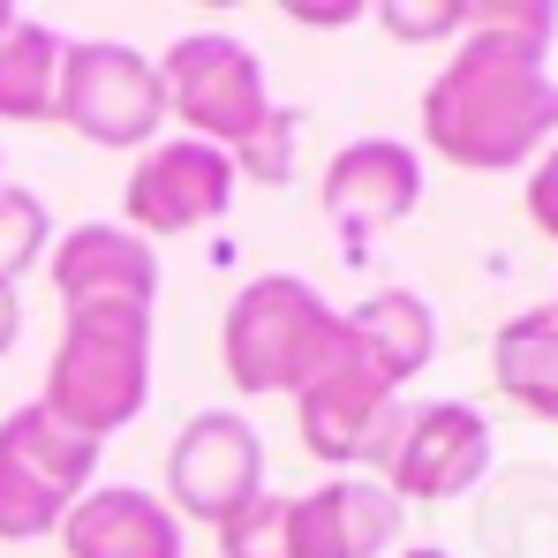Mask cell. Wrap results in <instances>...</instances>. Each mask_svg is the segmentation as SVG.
Returning <instances> with one entry per match:
<instances>
[{"mask_svg":"<svg viewBox=\"0 0 558 558\" xmlns=\"http://www.w3.org/2000/svg\"><path fill=\"white\" fill-rule=\"evenodd\" d=\"M551 0H468L461 53L423 92V136L461 174H513L558 144Z\"/></svg>","mask_w":558,"mask_h":558,"instance_id":"6da1fadb","label":"cell"},{"mask_svg":"<svg viewBox=\"0 0 558 558\" xmlns=\"http://www.w3.org/2000/svg\"><path fill=\"white\" fill-rule=\"evenodd\" d=\"M151 400V310H69L38 408L84 438H113Z\"/></svg>","mask_w":558,"mask_h":558,"instance_id":"7a4b0ae2","label":"cell"},{"mask_svg":"<svg viewBox=\"0 0 558 558\" xmlns=\"http://www.w3.org/2000/svg\"><path fill=\"white\" fill-rule=\"evenodd\" d=\"M340 332H348L340 310L310 279L265 272L227 302L219 355H227V377L242 392H302L310 377L340 355Z\"/></svg>","mask_w":558,"mask_h":558,"instance_id":"3957f363","label":"cell"},{"mask_svg":"<svg viewBox=\"0 0 558 558\" xmlns=\"http://www.w3.org/2000/svg\"><path fill=\"white\" fill-rule=\"evenodd\" d=\"M167 84V113H182L196 144H219L227 159L272 121V92H265V61L234 38V31H189L159 61Z\"/></svg>","mask_w":558,"mask_h":558,"instance_id":"277c9868","label":"cell"},{"mask_svg":"<svg viewBox=\"0 0 558 558\" xmlns=\"http://www.w3.org/2000/svg\"><path fill=\"white\" fill-rule=\"evenodd\" d=\"M53 121H69L84 144H106V151H151V136L167 121L159 61H144L121 38H69Z\"/></svg>","mask_w":558,"mask_h":558,"instance_id":"5b68a950","label":"cell"},{"mask_svg":"<svg viewBox=\"0 0 558 558\" xmlns=\"http://www.w3.org/2000/svg\"><path fill=\"white\" fill-rule=\"evenodd\" d=\"M371 468L400 506H408V498H468V490L490 475V423H483L468 400L400 408Z\"/></svg>","mask_w":558,"mask_h":558,"instance_id":"8992f818","label":"cell"},{"mask_svg":"<svg viewBox=\"0 0 558 558\" xmlns=\"http://www.w3.org/2000/svg\"><path fill=\"white\" fill-rule=\"evenodd\" d=\"M257 490H265V438H257V423L234 415V408L189 415L182 438L167 446V506H174V521L189 513V521L219 529Z\"/></svg>","mask_w":558,"mask_h":558,"instance_id":"52a82bcc","label":"cell"},{"mask_svg":"<svg viewBox=\"0 0 558 558\" xmlns=\"http://www.w3.org/2000/svg\"><path fill=\"white\" fill-rule=\"evenodd\" d=\"M340 325H348V317H340ZM392 415H400V392H392V385L355 355V340H348V332H340V355H332L325 371L294 392L302 446H310L317 461H332L340 475H355V468L377 461V446H385Z\"/></svg>","mask_w":558,"mask_h":558,"instance_id":"ba28073f","label":"cell"},{"mask_svg":"<svg viewBox=\"0 0 558 558\" xmlns=\"http://www.w3.org/2000/svg\"><path fill=\"white\" fill-rule=\"evenodd\" d=\"M234 159L219 151V144H196V136H167V144H151L144 159H136V174L121 189V227L129 234H196V227H211L227 204H234Z\"/></svg>","mask_w":558,"mask_h":558,"instance_id":"9c48e42d","label":"cell"},{"mask_svg":"<svg viewBox=\"0 0 558 558\" xmlns=\"http://www.w3.org/2000/svg\"><path fill=\"white\" fill-rule=\"evenodd\" d=\"M423 196V159L415 144H392V136H363V144H340L325 182H317V204L340 234V250H371L385 227H400Z\"/></svg>","mask_w":558,"mask_h":558,"instance_id":"30bf717a","label":"cell"},{"mask_svg":"<svg viewBox=\"0 0 558 558\" xmlns=\"http://www.w3.org/2000/svg\"><path fill=\"white\" fill-rule=\"evenodd\" d=\"M61 310H151L159 302V257L144 234L92 219V227H69L46 257Z\"/></svg>","mask_w":558,"mask_h":558,"instance_id":"8fae6325","label":"cell"},{"mask_svg":"<svg viewBox=\"0 0 558 558\" xmlns=\"http://www.w3.org/2000/svg\"><path fill=\"white\" fill-rule=\"evenodd\" d=\"M287 544L294 558H385L400 544V498L377 475H332L287 498Z\"/></svg>","mask_w":558,"mask_h":558,"instance_id":"7c38bea8","label":"cell"},{"mask_svg":"<svg viewBox=\"0 0 558 558\" xmlns=\"http://www.w3.org/2000/svg\"><path fill=\"white\" fill-rule=\"evenodd\" d=\"M61 544L69 558H182V521L167 498H151L136 483H98L69 506Z\"/></svg>","mask_w":558,"mask_h":558,"instance_id":"4fadbf2b","label":"cell"},{"mask_svg":"<svg viewBox=\"0 0 558 558\" xmlns=\"http://www.w3.org/2000/svg\"><path fill=\"white\" fill-rule=\"evenodd\" d=\"M340 317H348L355 355H363L392 392L415 371H430V355H438V310H430L415 287H377L371 302H355V310H340Z\"/></svg>","mask_w":558,"mask_h":558,"instance_id":"5bb4252c","label":"cell"},{"mask_svg":"<svg viewBox=\"0 0 558 558\" xmlns=\"http://www.w3.org/2000/svg\"><path fill=\"white\" fill-rule=\"evenodd\" d=\"M0 461L23 468L31 483H46L61 506H76V498L92 490V475H98V438L69 430L61 415H46V408L31 400V408L0 415Z\"/></svg>","mask_w":558,"mask_h":558,"instance_id":"9a60e30c","label":"cell"},{"mask_svg":"<svg viewBox=\"0 0 558 558\" xmlns=\"http://www.w3.org/2000/svg\"><path fill=\"white\" fill-rule=\"evenodd\" d=\"M490 377H498V392H506L513 408L558 423V310L551 302L498 325V340H490Z\"/></svg>","mask_w":558,"mask_h":558,"instance_id":"2e32d148","label":"cell"},{"mask_svg":"<svg viewBox=\"0 0 558 558\" xmlns=\"http://www.w3.org/2000/svg\"><path fill=\"white\" fill-rule=\"evenodd\" d=\"M61 53H69V38H61L53 23L15 15V23L0 31V121H53Z\"/></svg>","mask_w":558,"mask_h":558,"instance_id":"e0dca14e","label":"cell"},{"mask_svg":"<svg viewBox=\"0 0 558 558\" xmlns=\"http://www.w3.org/2000/svg\"><path fill=\"white\" fill-rule=\"evenodd\" d=\"M46 242H53V219H46V204H38L31 189L0 182V287H15V279L31 272V265L46 257Z\"/></svg>","mask_w":558,"mask_h":558,"instance_id":"ac0fdd59","label":"cell"},{"mask_svg":"<svg viewBox=\"0 0 558 558\" xmlns=\"http://www.w3.org/2000/svg\"><path fill=\"white\" fill-rule=\"evenodd\" d=\"M211 536H219V558H294V544H287V498L279 490H257L250 506H234Z\"/></svg>","mask_w":558,"mask_h":558,"instance_id":"d6986e66","label":"cell"},{"mask_svg":"<svg viewBox=\"0 0 558 558\" xmlns=\"http://www.w3.org/2000/svg\"><path fill=\"white\" fill-rule=\"evenodd\" d=\"M61 521H69V506L46 490V483H31L23 468L0 461V536L8 544H38V536H61Z\"/></svg>","mask_w":558,"mask_h":558,"instance_id":"ffe728a7","label":"cell"},{"mask_svg":"<svg viewBox=\"0 0 558 558\" xmlns=\"http://www.w3.org/2000/svg\"><path fill=\"white\" fill-rule=\"evenodd\" d=\"M294 129H302V113L294 106H272V121L234 151V174H250V182H265V189L294 182Z\"/></svg>","mask_w":558,"mask_h":558,"instance_id":"44dd1931","label":"cell"},{"mask_svg":"<svg viewBox=\"0 0 558 558\" xmlns=\"http://www.w3.org/2000/svg\"><path fill=\"white\" fill-rule=\"evenodd\" d=\"M377 23L392 31V38H408V46H423V38H461L468 31V0H385V8H371Z\"/></svg>","mask_w":558,"mask_h":558,"instance_id":"7402d4cb","label":"cell"},{"mask_svg":"<svg viewBox=\"0 0 558 558\" xmlns=\"http://www.w3.org/2000/svg\"><path fill=\"white\" fill-rule=\"evenodd\" d=\"M521 204H529V219H536V234H551L558 242V144L529 167V189H521Z\"/></svg>","mask_w":558,"mask_h":558,"instance_id":"603a6c76","label":"cell"},{"mask_svg":"<svg viewBox=\"0 0 558 558\" xmlns=\"http://www.w3.org/2000/svg\"><path fill=\"white\" fill-rule=\"evenodd\" d=\"M287 15L294 23H317V31H340V23H355V15H371L363 0H287Z\"/></svg>","mask_w":558,"mask_h":558,"instance_id":"cb8c5ba5","label":"cell"},{"mask_svg":"<svg viewBox=\"0 0 558 558\" xmlns=\"http://www.w3.org/2000/svg\"><path fill=\"white\" fill-rule=\"evenodd\" d=\"M15 332H23V302H15V287H0V355L15 348Z\"/></svg>","mask_w":558,"mask_h":558,"instance_id":"d4e9b609","label":"cell"},{"mask_svg":"<svg viewBox=\"0 0 558 558\" xmlns=\"http://www.w3.org/2000/svg\"><path fill=\"white\" fill-rule=\"evenodd\" d=\"M15 15H23V8H15V0H0V31H8V23H15Z\"/></svg>","mask_w":558,"mask_h":558,"instance_id":"484cf974","label":"cell"},{"mask_svg":"<svg viewBox=\"0 0 558 558\" xmlns=\"http://www.w3.org/2000/svg\"><path fill=\"white\" fill-rule=\"evenodd\" d=\"M400 558H453V551H438V544H423V551H400Z\"/></svg>","mask_w":558,"mask_h":558,"instance_id":"4316f807","label":"cell"},{"mask_svg":"<svg viewBox=\"0 0 558 558\" xmlns=\"http://www.w3.org/2000/svg\"><path fill=\"white\" fill-rule=\"evenodd\" d=\"M551 310H558V302H551Z\"/></svg>","mask_w":558,"mask_h":558,"instance_id":"83f0119b","label":"cell"}]
</instances>
